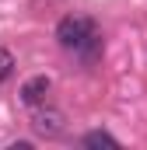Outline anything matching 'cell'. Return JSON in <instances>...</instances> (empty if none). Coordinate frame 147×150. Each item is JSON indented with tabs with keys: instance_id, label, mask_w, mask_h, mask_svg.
<instances>
[{
	"instance_id": "1",
	"label": "cell",
	"mask_w": 147,
	"mask_h": 150,
	"mask_svg": "<svg viewBox=\"0 0 147 150\" xmlns=\"http://www.w3.org/2000/svg\"><path fill=\"white\" fill-rule=\"evenodd\" d=\"M56 42H60L63 49L77 52L81 59H88V63L102 52L98 25H95L91 18H84V14H67V18H60V25H56Z\"/></svg>"
},
{
	"instance_id": "2",
	"label": "cell",
	"mask_w": 147,
	"mask_h": 150,
	"mask_svg": "<svg viewBox=\"0 0 147 150\" xmlns=\"http://www.w3.org/2000/svg\"><path fill=\"white\" fill-rule=\"evenodd\" d=\"M32 129H35V136H42V140H56V136L67 129V119H63L60 108H39V105H35Z\"/></svg>"
},
{
	"instance_id": "3",
	"label": "cell",
	"mask_w": 147,
	"mask_h": 150,
	"mask_svg": "<svg viewBox=\"0 0 147 150\" xmlns=\"http://www.w3.org/2000/svg\"><path fill=\"white\" fill-rule=\"evenodd\" d=\"M53 91V80L46 74H35L28 77L25 84H21V91H18V98H21V105H28V108H35V105H42L46 101V94Z\"/></svg>"
},
{
	"instance_id": "4",
	"label": "cell",
	"mask_w": 147,
	"mask_h": 150,
	"mask_svg": "<svg viewBox=\"0 0 147 150\" xmlns=\"http://www.w3.org/2000/svg\"><path fill=\"white\" fill-rule=\"evenodd\" d=\"M81 147H109V150H116L119 140H116L112 133H105V129H91V133L81 136Z\"/></svg>"
},
{
	"instance_id": "5",
	"label": "cell",
	"mask_w": 147,
	"mask_h": 150,
	"mask_svg": "<svg viewBox=\"0 0 147 150\" xmlns=\"http://www.w3.org/2000/svg\"><path fill=\"white\" fill-rule=\"evenodd\" d=\"M11 74H14V52L0 45V84H4V80H11Z\"/></svg>"
}]
</instances>
